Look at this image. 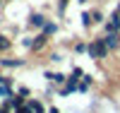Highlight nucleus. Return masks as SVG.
Instances as JSON below:
<instances>
[{
  "instance_id": "obj_5",
  "label": "nucleus",
  "mask_w": 120,
  "mask_h": 113,
  "mask_svg": "<svg viewBox=\"0 0 120 113\" xmlns=\"http://www.w3.org/2000/svg\"><path fill=\"white\" fill-rule=\"evenodd\" d=\"M103 41H106V46L111 48V53H118L120 51V31H103Z\"/></svg>"
},
{
  "instance_id": "obj_17",
  "label": "nucleus",
  "mask_w": 120,
  "mask_h": 113,
  "mask_svg": "<svg viewBox=\"0 0 120 113\" xmlns=\"http://www.w3.org/2000/svg\"><path fill=\"white\" fill-rule=\"evenodd\" d=\"M67 3H70V0H58V15H60V17L65 15V7H67Z\"/></svg>"
},
{
  "instance_id": "obj_1",
  "label": "nucleus",
  "mask_w": 120,
  "mask_h": 113,
  "mask_svg": "<svg viewBox=\"0 0 120 113\" xmlns=\"http://www.w3.org/2000/svg\"><path fill=\"white\" fill-rule=\"evenodd\" d=\"M108 55H111V48L106 46L103 36H96L89 41V51H86V58L89 60H106Z\"/></svg>"
},
{
  "instance_id": "obj_7",
  "label": "nucleus",
  "mask_w": 120,
  "mask_h": 113,
  "mask_svg": "<svg viewBox=\"0 0 120 113\" xmlns=\"http://www.w3.org/2000/svg\"><path fill=\"white\" fill-rule=\"evenodd\" d=\"M120 31V12L118 10H113L111 15H108V19H106V24H103V31Z\"/></svg>"
},
{
  "instance_id": "obj_2",
  "label": "nucleus",
  "mask_w": 120,
  "mask_h": 113,
  "mask_svg": "<svg viewBox=\"0 0 120 113\" xmlns=\"http://www.w3.org/2000/svg\"><path fill=\"white\" fill-rule=\"evenodd\" d=\"M48 22L46 12H41V10H31V12L26 15V29L29 31H43V27Z\"/></svg>"
},
{
  "instance_id": "obj_10",
  "label": "nucleus",
  "mask_w": 120,
  "mask_h": 113,
  "mask_svg": "<svg viewBox=\"0 0 120 113\" xmlns=\"http://www.w3.org/2000/svg\"><path fill=\"white\" fill-rule=\"evenodd\" d=\"M89 12H91V22H94V27H98V24H106V15H103V10L101 7H91L89 10Z\"/></svg>"
},
{
  "instance_id": "obj_13",
  "label": "nucleus",
  "mask_w": 120,
  "mask_h": 113,
  "mask_svg": "<svg viewBox=\"0 0 120 113\" xmlns=\"http://www.w3.org/2000/svg\"><path fill=\"white\" fill-rule=\"evenodd\" d=\"M86 51H89V41H84V39H77L72 43V53H77V55H84Z\"/></svg>"
},
{
  "instance_id": "obj_6",
  "label": "nucleus",
  "mask_w": 120,
  "mask_h": 113,
  "mask_svg": "<svg viewBox=\"0 0 120 113\" xmlns=\"http://www.w3.org/2000/svg\"><path fill=\"white\" fill-rule=\"evenodd\" d=\"M48 43H51V39H48L43 31H38L36 36H34V48H31V53L34 55H38V53H43V51L48 48Z\"/></svg>"
},
{
  "instance_id": "obj_20",
  "label": "nucleus",
  "mask_w": 120,
  "mask_h": 113,
  "mask_svg": "<svg viewBox=\"0 0 120 113\" xmlns=\"http://www.w3.org/2000/svg\"><path fill=\"white\" fill-rule=\"evenodd\" d=\"M48 113H60V108H55V106H51V108H48Z\"/></svg>"
},
{
  "instance_id": "obj_4",
  "label": "nucleus",
  "mask_w": 120,
  "mask_h": 113,
  "mask_svg": "<svg viewBox=\"0 0 120 113\" xmlns=\"http://www.w3.org/2000/svg\"><path fill=\"white\" fill-rule=\"evenodd\" d=\"M24 65H26L24 58H12V55L0 58V70H17V67H24Z\"/></svg>"
},
{
  "instance_id": "obj_23",
  "label": "nucleus",
  "mask_w": 120,
  "mask_h": 113,
  "mask_svg": "<svg viewBox=\"0 0 120 113\" xmlns=\"http://www.w3.org/2000/svg\"><path fill=\"white\" fill-rule=\"evenodd\" d=\"M5 3H7V5H10V3H15V0H5Z\"/></svg>"
},
{
  "instance_id": "obj_14",
  "label": "nucleus",
  "mask_w": 120,
  "mask_h": 113,
  "mask_svg": "<svg viewBox=\"0 0 120 113\" xmlns=\"http://www.w3.org/2000/svg\"><path fill=\"white\" fill-rule=\"evenodd\" d=\"M63 60H65L63 51H48V63H51V65H60Z\"/></svg>"
},
{
  "instance_id": "obj_19",
  "label": "nucleus",
  "mask_w": 120,
  "mask_h": 113,
  "mask_svg": "<svg viewBox=\"0 0 120 113\" xmlns=\"http://www.w3.org/2000/svg\"><path fill=\"white\" fill-rule=\"evenodd\" d=\"M19 94H22L24 99H31V89L29 87H19Z\"/></svg>"
},
{
  "instance_id": "obj_16",
  "label": "nucleus",
  "mask_w": 120,
  "mask_h": 113,
  "mask_svg": "<svg viewBox=\"0 0 120 113\" xmlns=\"http://www.w3.org/2000/svg\"><path fill=\"white\" fill-rule=\"evenodd\" d=\"M19 43H22V46L29 51V53H31V48H34V36H29V34H26V36H22V41H19Z\"/></svg>"
},
{
  "instance_id": "obj_22",
  "label": "nucleus",
  "mask_w": 120,
  "mask_h": 113,
  "mask_svg": "<svg viewBox=\"0 0 120 113\" xmlns=\"http://www.w3.org/2000/svg\"><path fill=\"white\" fill-rule=\"evenodd\" d=\"M77 3H79V5H86V3H89V0H77Z\"/></svg>"
},
{
  "instance_id": "obj_15",
  "label": "nucleus",
  "mask_w": 120,
  "mask_h": 113,
  "mask_svg": "<svg viewBox=\"0 0 120 113\" xmlns=\"http://www.w3.org/2000/svg\"><path fill=\"white\" fill-rule=\"evenodd\" d=\"M82 27H84V29H91V27H94V22H91V12H89V10H84V12H82Z\"/></svg>"
},
{
  "instance_id": "obj_18",
  "label": "nucleus",
  "mask_w": 120,
  "mask_h": 113,
  "mask_svg": "<svg viewBox=\"0 0 120 113\" xmlns=\"http://www.w3.org/2000/svg\"><path fill=\"white\" fill-rule=\"evenodd\" d=\"M89 89H91V87H89L86 82H79V84H77V91H79V94H89Z\"/></svg>"
},
{
  "instance_id": "obj_21",
  "label": "nucleus",
  "mask_w": 120,
  "mask_h": 113,
  "mask_svg": "<svg viewBox=\"0 0 120 113\" xmlns=\"http://www.w3.org/2000/svg\"><path fill=\"white\" fill-rule=\"evenodd\" d=\"M3 7H7V3H5V0H0V10H3Z\"/></svg>"
},
{
  "instance_id": "obj_11",
  "label": "nucleus",
  "mask_w": 120,
  "mask_h": 113,
  "mask_svg": "<svg viewBox=\"0 0 120 113\" xmlns=\"http://www.w3.org/2000/svg\"><path fill=\"white\" fill-rule=\"evenodd\" d=\"M58 31H60V24L55 22V19H48V22H46V27H43V34H46L48 39H53Z\"/></svg>"
},
{
  "instance_id": "obj_12",
  "label": "nucleus",
  "mask_w": 120,
  "mask_h": 113,
  "mask_svg": "<svg viewBox=\"0 0 120 113\" xmlns=\"http://www.w3.org/2000/svg\"><path fill=\"white\" fill-rule=\"evenodd\" d=\"M26 106L31 108L34 113H48V108L43 106V101H41V99H34V96H31V99L26 101Z\"/></svg>"
},
{
  "instance_id": "obj_9",
  "label": "nucleus",
  "mask_w": 120,
  "mask_h": 113,
  "mask_svg": "<svg viewBox=\"0 0 120 113\" xmlns=\"http://www.w3.org/2000/svg\"><path fill=\"white\" fill-rule=\"evenodd\" d=\"M84 75H86V72H84V70H82V67H79V65H75V67H72V72H70V75H67V84H70V87H77V84H79V82H82V79H84Z\"/></svg>"
},
{
  "instance_id": "obj_8",
  "label": "nucleus",
  "mask_w": 120,
  "mask_h": 113,
  "mask_svg": "<svg viewBox=\"0 0 120 113\" xmlns=\"http://www.w3.org/2000/svg\"><path fill=\"white\" fill-rule=\"evenodd\" d=\"M12 48H15V39L5 31H0V55H7Z\"/></svg>"
},
{
  "instance_id": "obj_3",
  "label": "nucleus",
  "mask_w": 120,
  "mask_h": 113,
  "mask_svg": "<svg viewBox=\"0 0 120 113\" xmlns=\"http://www.w3.org/2000/svg\"><path fill=\"white\" fill-rule=\"evenodd\" d=\"M43 77H46V82H51V84H55V87H65L67 84V75L60 72V70H46Z\"/></svg>"
}]
</instances>
